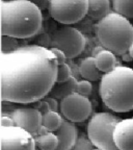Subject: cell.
<instances>
[{"label": "cell", "instance_id": "obj_1", "mask_svg": "<svg viewBox=\"0 0 133 150\" xmlns=\"http://www.w3.org/2000/svg\"><path fill=\"white\" fill-rule=\"evenodd\" d=\"M57 68L50 48L37 44L0 54L1 100L29 104L44 99L56 83Z\"/></svg>", "mask_w": 133, "mask_h": 150}, {"label": "cell", "instance_id": "obj_2", "mask_svg": "<svg viewBox=\"0 0 133 150\" xmlns=\"http://www.w3.org/2000/svg\"><path fill=\"white\" fill-rule=\"evenodd\" d=\"M43 18L41 11L29 0L0 1L1 35L15 39H30L42 33Z\"/></svg>", "mask_w": 133, "mask_h": 150}, {"label": "cell", "instance_id": "obj_3", "mask_svg": "<svg viewBox=\"0 0 133 150\" xmlns=\"http://www.w3.org/2000/svg\"><path fill=\"white\" fill-rule=\"evenodd\" d=\"M99 95L107 108L115 112L133 110V69L118 66L102 76Z\"/></svg>", "mask_w": 133, "mask_h": 150}, {"label": "cell", "instance_id": "obj_4", "mask_svg": "<svg viewBox=\"0 0 133 150\" xmlns=\"http://www.w3.org/2000/svg\"><path fill=\"white\" fill-rule=\"evenodd\" d=\"M96 35L104 49L122 56L128 52L133 43V24L128 19L111 12L97 22Z\"/></svg>", "mask_w": 133, "mask_h": 150}, {"label": "cell", "instance_id": "obj_5", "mask_svg": "<svg viewBox=\"0 0 133 150\" xmlns=\"http://www.w3.org/2000/svg\"><path fill=\"white\" fill-rule=\"evenodd\" d=\"M121 118L108 112H95L89 119L87 136L95 148L101 150H119L113 141V132Z\"/></svg>", "mask_w": 133, "mask_h": 150}, {"label": "cell", "instance_id": "obj_6", "mask_svg": "<svg viewBox=\"0 0 133 150\" xmlns=\"http://www.w3.org/2000/svg\"><path fill=\"white\" fill-rule=\"evenodd\" d=\"M87 40L84 35L74 26L63 25L51 35L50 48H57L65 54L67 59H72L82 53Z\"/></svg>", "mask_w": 133, "mask_h": 150}, {"label": "cell", "instance_id": "obj_7", "mask_svg": "<svg viewBox=\"0 0 133 150\" xmlns=\"http://www.w3.org/2000/svg\"><path fill=\"white\" fill-rule=\"evenodd\" d=\"M87 11L89 0H51L48 8L51 18L63 25H72L78 23L84 17L87 16Z\"/></svg>", "mask_w": 133, "mask_h": 150}, {"label": "cell", "instance_id": "obj_8", "mask_svg": "<svg viewBox=\"0 0 133 150\" xmlns=\"http://www.w3.org/2000/svg\"><path fill=\"white\" fill-rule=\"evenodd\" d=\"M59 103V112L63 117L73 123L85 121L91 118L93 112V105L89 97L82 96L78 93L69 95Z\"/></svg>", "mask_w": 133, "mask_h": 150}, {"label": "cell", "instance_id": "obj_9", "mask_svg": "<svg viewBox=\"0 0 133 150\" xmlns=\"http://www.w3.org/2000/svg\"><path fill=\"white\" fill-rule=\"evenodd\" d=\"M1 150H37L34 137L20 127H0Z\"/></svg>", "mask_w": 133, "mask_h": 150}, {"label": "cell", "instance_id": "obj_10", "mask_svg": "<svg viewBox=\"0 0 133 150\" xmlns=\"http://www.w3.org/2000/svg\"><path fill=\"white\" fill-rule=\"evenodd\" d=\"M11 116L17 127L25 129L33 137L43 126V114L34 108H16L13 110Z\"/></svg>", "mask_w": 133, "mask_h": 150}, {"label": "cell", "instance_id": "obj_11", "mask_svg": "<svg viewBox=\"0 0 133 150\" xmlns=\"http://www.w3.org/2000/svg\"><path fill=\"white\" fill-rule=\"evenodd\" d=\"M113 141L119 150H133V117L122 119L118 123Z\"/></svg>", "mask_w": 133, "mask_h": 150}, {"label": "cell", "instance_id": "obj_12", "mask_svg": "<svg viewBox=\"0 0 133 150\" xmlns=\"http://www.w3.org/2000/svg\"><path fill=\"white\" fill-rule=\"evenodd\" d=\"M55 134L59 139V145L56 150H71L77 143L80 134L76 124L65 119Z\"/></svg>", "mask_w": 133, "mask_h": 150}, {"label": "cell", "instance_id": "obj_13", "mask_svg": "<svg viewBox=\"0 0 133 150\" xmlns=\"http://www.w3.org/2000/svg\"><path fill=\"white\" fill-rule=\"evenodd\" d=\"M79 73L82 79H87L89 81H98L101 80L103 74L97 68L96 62L94 56H87L83 59L79 64Z\"/></svg>", "mask_w": 133, "mask_h": 150}, {"label": "cell", "instance_id": "obj_14", "mask_svg": "<svg viewBox=\"0 0 133 150\" xmlns=\"http://www.w3.org/2000/svg\"><path fill=\"white\" fill-rule=\"evenodd\" d=\"M94 57H95L97 68L103 74L111 72L112 70H115L118 67L117 55L107 49H102Z\"/></svg>", "mask_w": 133, "mask_h": 150}, {"label": "cell", "instance_id": "obj_15", "mask_svg": "<svg viewBox=\"0 0 133 150\" xmlns=\"http://www.w3.org/2000/svg\"><path fill=\"white\" fill-rule=\"evenodd\" d=\"M77 83L78 79L75 77H71L68 81L65 82H56L48 96L53 97V98L61 101L65 97H68L69 95L76 93Z\"/></svg>", "mask_w": 133, "mask_h": 150}, {"label": "cell", "instance_id": "obj_16", "mask_svg": "<svg viewBox=\"0 0 133 150\" xmlns=\"http://www.w3.org/2000/svg\"><path fill=\"white\" fill-rule=\"evenodd\" d=\"M112 8L111 2L108 0H89V11L87 16L95 21L99 22L103 18H105L108 14H110V9Z\"/></svg>", "mask_w": 133, "mask_h": 150}, {"label": "cell", "instance_id": "obj_17", "mask_svg": "<svg viewBox=\"0 0 133 150\" xmlns=\"http://www.w3.org/2000/svg\"><path fill=\"white\" fill-rule=\"evenodd\" d=\"M37 150H56L59 145V139L55 132L47 131L45 134L35 136Z\"/></svg>", "mask_w": 133, "mask_h": 150}, {"label": "cell", "instance_id": "obj_18", "mask_svg": "<svg viewBox=\"0 0 133 150\" xmlns=\"http://www.w3.org/2000/svg\"><path fill=\"white\" fill-rule=\"evenodd\" d=\"M65 118L61 112H49L43 115V126L48 131L56 132L63 125Z\"/></svg>", "mask_w": 133, "mask_h": 150}, {"label": "cell", "instance_id": "obj_19", "mask_svg": "<svg viewBox=\"0 0 133 150\" xmlns=\"http://www.w3.org/2000/svg\"><path fill=\"white\" fill-rule=\"evenodd\" d=\"M112 11L121 15L129 21L133 20V1L126 0H113L111 1Z\"/></svg>", "mask_w": 133, "mask_h": 150}, {"label": "cell", "instance_id": "obj_20", "mask_svg": "<svg viewBox=\"0 0 133 150\" xmlns=\"http://www.w3.org/2000/svg\"><path fill=\"white\" fill-rule=\"evenodd\" d=\"M18 39L7 35H1V54H8L15 52L19 48Z\"/></svg>", "mask_w": 133, "mask_h": 150}, {"label": "cell", "instance_id": "obj_21", "mask_svg": "<svg viewBox=\"0 0 133 150\" xmlns=\"http://www.w3.org/2000/svg\"><path fill=\"white\" fill-rule=\"evenodd\" d=\"M71 77H73L72 68L68 63L59 65L57 68V77H56V82H65L68 81Z\"/></svg>", "mask_w": 133, "mask_h": 150}, {"label": "cell", "instance_id": "obj_22", "mask_svg": "<svg viewBox=\"0 0 133 150\" xmlns=\"http://www.w3.org/2000/svg\"><path fill=\"white\" fill-rule=\"evenodd\" d=\"M94 148H95V146L89 141L87 134H80L79 138L77 140V143L75 144V146L71 150H93Z\"/></svg>", "mask_w": 133, "mask_h": 150}, {"label": "cell", "instance_id": "obj_23", "mask_svg": "<svg viewBox=\"0 0 133 150\" xmlns=\"http://www.w3.org/2000/svg\"><path fill=\"white\" fill-rule=\"evenodd\" d=\"M91 92H93V84H91V81H89V80H87V79L78 80L76 93L80 94L82 96L89 97L91 94Z\"/></svg>", "mask_w": 133, "mask_h": 150}, {"label": "cell", "instance_id": "obj_24", "mask_svg": "<svg viewBox=\"0 0 133 150\" xmlns=\"http://www.w3.org/2000/svg\"><path fill=\"white\" fill-rule=\"evenodd\" d=\"M35 43L39 46L45 47V48H48V46L51 45V35H49L46 33H42L37 37V40Z\"/></svg>", "mask_w": 133, "mask_h": 150}, {"label": "cell", "instance_id": "obj_25", "mask_svg": "<svg viewBox=\"0 0 133 150\" xmlns=\"http://www.w3.org/2000/svg\"><path fill=\"white\" fill-rule=\"evenodd\" d=\"M33 108H37L39 112H42L43 115H45V114H47V112H51V108H50L49 104H48V102H47L45 99H42V100L33 103Z\"/></svg>", "mask_w": 133, "mask_h": 150}, {"label": "cell", "instance_id": "obj_26", "mask_svg": "<svg viewBox=\"0 0 133 150\" xmlns=\"http://www.w3.org/2000/svg\"><path fill=\"white\" fill-rule=\"evenodd\" d=\"M50 50L52 51V53L54 54V56H55L56 59V62H57V65H63V64L67 63V56H65V54L63 53L61 50L57 49V48H50Z\"/></svg>", "mask_w": 133, "mask_h": 150}, {"label": "cell", "instance_id": "obj_27", "mask_svg": "<svg viewBox=\"0 0 133 150\" xmlns=\"http://www.w3.org/2000/svg\"><path fill=\"white\" fill-rule=\"evenodd\" d=\"M12 114V112H11ZM11 114L6 112V114H2L1 116V127H13L16 126L15 125V122L13 120Z\"/></svg>", "mask_w": 133, "mask_h": 150}, {"label": "cell", "instance_id": "obj_28", "mask_svg": "<svg viewBox=\"0 0 133 150\" xmlns=\"http://www.w3.org/2000/svg\"><path fill=\"white\" fill-rule=\"evenodd\" d=\"M44 99L48 102V104H49L52 112H58L59 108H61V103H58V100H57V99L53 98V97H50V96L45 97Z\"/></svg>", "mask_w": 133, "mask_h": 150}, {"label": "cell", "instance_id": "obj_29", "mask_svg": "<svg viewBox=\"0 0 133 150\" xmlns=\"http://www.w3.org/2000/svg\"><path fill=\"white\" fill-rule=\"evenodd\" d=\"M33 2H34V4L37 5L41 11H44V9L49 8L50 1H33Z\"/></svg>", "mask_w": 133, "mask_h": 150}, {"label": "cell", "instance_id": "obj_30", "mask_svg": "<svg viewBox=\"0 0 133 150\" xmlns=\"http://www.w3.org/2000/svg\"><path fill=\"white\" fill-rule=\"evenodd\" d=\"M121 57H122V61L126 62V63H130V62L133 61V59L131 57V55L128 53V52H127V53H125V54H123Z\"/></svg>", "mask_w": 133, "mask_h": 150}, {"label": "cell", "instance_id": "obj_31", "mask_svg": "<svg viewBox=\"0 0 133 150\" xmlns=\"http://www.w3.org/2000/svg\"><path fill=\"white\" fill-rule=\"evenodd\" d=\"M128 53L131 55V57L133 59V43H132V45L130 46V48H129V50H128Z\"/></svg>", "mask_w": 133, "mask_h": 150}, {"label": "cell", "instance_id": "obj_32", "mask_svg": "<svg viewBox=\"0 0 133 150\" xmlns=\"http://www.w3.org/2000/svg\"><path fill=\"white\" fill-rule=\"evenodd\" d=\"M93 150H101V149H98V148H94Z\"/></svg>", "mask_w": 133, "mask_h": 150}, {"label": "cell", "instance_id": "obj_33", "mask_svg": "<svg viewBox=\"0 0 133 150\" xmlns=\"http://www.w3.org/2000/svg\"><path fill=\"white\" fill-rule=\"evenodd\" d=\"M132 24H133V22H132Z\"/></svg>", "mask_w": 133, "mask_h": 150}]
</instances>
